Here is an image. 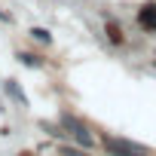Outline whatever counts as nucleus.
<instances>
[{
	"instance_id": "4",
	"label": "nucleus",
	"mask_w": 156,
	"mask_h": 156,
	"mask_svg": "<svg viewBox=\"0 0 156 156\" xmlns=\"http://www.w3.org/2000/svg\"><path fill=\"white\" fill-rule=\"evenodd\" d=\"M107 37H110V43H122V31L116 22H107Z\"/></svg>"
},
{
	"instance_id": "7",
	"label": "nucleus",
	"mask_w": 156,
	"mask_h": 156,
	"mask_svg": "<svg viewBox=\"0 0 156 156\" xmlns=\"http://www.w3.org/2000/svg\"><path fill=\"white\" fill-rule=\"evenodd\" d=\"M61 156H86V153H83V150H73V147H64Z\"/></svg>"
},
{
	"instance_id": "6",
	"label": "nucleus",
	"mask_w": 156,
	"mask_h": 156,
	"mask_svg": "<svg viewBox=\"0 0 156 156\" xmlns=\"http://www.w3.org/2000/svg\"><path fill=\"white\" fill-rule=\"evenodd\" d=\"M31 37H37L40 43H49V34H46L43 28H34V31H31Z\"/></svg>"
},
{
	"instance_id": "9",
	"label": "nucleus",
	"mask_w": 156,
	"mask_h": 156,
	"mask_svg": "<svg viewBox=\"0 0 156 156\" xmlns=\"http://www.w3.org/2000/svg\"><path fill=\"white\" fill-rule=\"evenodd\" d=\"M22 156H31V153H22Z\"/></svg>"
},
{
	"instance_id": "5",
	"label": "nucleus",
	"mask_w": 156,
	"mask_h": 156,
	"mask_svg": "<svg viewBox=\"0 0 156 156\" xmlns=\"http://www.w3.org/2000/svg\"><path fill=\"white\" fill-rule=\"evenodd\" d=\"M6 92H9V95H12V98H16V101H25V95H22V89H19V86H16V83H12V80H9V83H6Z\"/></svg>"
},
{
	"instance_id": "1",
	"label": "nucleus",
	"mask_w": 156,
	"mask_h": 156,
	"mask_svg": "<svg viewBox=\"0 0 156 156\" xmlns=\"http://www.w3.org/2000/svg\"><path fill=\"white\" fill-rule=\"evenodd\" d=\"M104 147L113 153V156H147V150H141L138 144H129L122 138H104Z\"/></svg>"
},
{
	"instance_id": "3",
	"label": "nucleus",
	"mask_w": 156,
	"mask_h": 156,
	"mask_svg": "<svg viewBox=\"0 0 156 156\" xmlns=\"http://www.w3.org/2000/svg\"><path fill=\"white\" fill-rule=\"evenodd\" d=\"M138 22L144 31H156V3H147L141 12H138Z\"/></svg>"
},
{
	"instance_id": "2",
	"label": "nucleus",
	"mask_w": 156,
	"mask_h": 156,
	"mask_svg": "<svg viewBox=\"0 0 156 156\" xmlns=\"http://www.w3.org/2000/svg\"><path fill=\"white\" fill-rule=\"evenodd\" d=\"M61 126H64V129H67V132H70L76 141H80L83 147H92V144H95V138L89 135V129H86L80 119H73V116H61Z\"/></svg>"
},
{
	"instance_id": "8",
	"label": "nucleus",
	"mask_w": 156,
	"mask_h": 156,
	"mask_svg": "<svg viewBox=\"0 0 156 156\" xmlns=\"http://www.w3.org/2000/svg\"><path fill=\"white\" fill-rule=\"evenodd\" d=\"M22 61H25V64H31V67H37V64H40V58H37V55H22Z\"/></svg>"
}]
</instances>
